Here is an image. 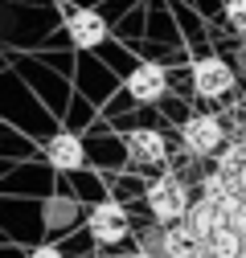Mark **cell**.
<instances>
[{"instance_id": "obj_1", "label": "cell", "mask_w": 246, "mask_h": 258, "mask_svg": "<svg viewBox=\"0 0 246 258\" xmlns=\"http://www.w3.org/2000/svg\"><path fill=\"white\" fill-rule=\"evenodd\" d=\"M144 201H148V213H152L156 225H176V221H184V213H189V205H193L189 188H184L176 176H156V180L148 184Z\"/></svg>"}, {"instance_id": "obj_2", "label": "cell", "mask_w": 246, "mask_h": 258, "mask_svg": "<svg viewBox=\"0 0 246 258\" xmlns=\"http://www.w3.org/2000/svg\"><path fill=\"white\" fill-rule=\"evenodd\" d=\"M180 144L189 156L205 160V156H218L226 148V123L213 115V111H197L180 123Z\"/></svg>"}, {"instance_id": "obj_3", "label": "cell", "mask_w": 246, "mask_h": 258, "mask_svg": "<svg viewBox=\"0 0 246 258\" xmlns=\"http://www.w3.org/2000/svg\"><path fill=\"white\" fill-rule=\"evenodd\" d=\"M234 78H238V70L226 66L218 53H205L193 61V94L197 99H222V94L234 90Z\"/></svg>"}, {"instance_id": "obj_4", "label": "cell", "mask_w": 246, "mask_h": 258, "mask_svg": "<svg viewBox=\"0 0 246 258\" xmlns=\"http://www.w3.org/2000/svg\"><path fill=\"white\" fill-rule=\"evenodd\" d=\"M86 230H90V238L99 246H115V242H123L132 234V217H128V209L119 201H99L86 213Z\"/></svg>"}, {"instance_id": "obj_5", "label": "cell", "mask_w": 246, "mask_h": 258, "mask_svg": "<svg viewBox=\"0 0 246 258\" xmlns=\"http://www.w3.org/2000/svg\"><path fill=\"white\" fill-rule=\"evenodd\" d=\"M61 25H66V37L78 49H99L107 41V21L95 9H82V5H61Z\"/></svg>"}, {"instance_id": "obj_6", "label": "cell", "mask_w": 246, "mask_h": 258, "mask_svg": "<svg viewBox=\"0 0 246 258\" xmlns=\"http://www.w3.org/2000/svg\"><path fill=\"white\" fill-rule=\"evenodd\" d=\"M123 90H128L136 103H160L164 90H168V70L156 66V61H140V66H132V74L123 78Z\"/></svg>"}, {"instance_id": "obj_7", "label": "cell", "mask_w": 246, "mask_h": 258, "mask_svg": "<svg viewBox=\"0 0 246 258\" xmlns=\"http://www.w3.org/2000/svg\"><path fill=\"white\" fill-rule=\"evenodd\" d=\"M41 156L49 160L57 172H74V168L86 164V148H82V140L70 136V132H53V136H45V140H41Z\"/></svg>"}, {"instance_id": "obj_8", "label": "cell", "mask_w": 246, "mask_h": 258, "mask_svg": "<svg viewBox=\"0 0 246 258\" xmlns=\"http://www.w3.org/2000/svg\"><path fill=\"white\" fill-rule=\"evenodd\" d=\"M123 148H128L132 164H164L168 160V144L156 127H132L128 136H123Z\"/></svg>"}, {"instance_id": "obj_9", "label": "cell", "mask_w": 246, "mask_h": 258, "mask_svg": "<svg viewBox=\"0 0 246 258\" xmlns=\"http://www.w3.org/2000/svg\"><path fill=\"white\" fill-rule=\"evenodd\" d=\"M184 225H189L201 242H209L213 234L222 230V209L213 205V201H205V197H197V201L189 205V213H184Z\"/></svg>"}, {"instance_id": "obj_10", "label": "cell", "mask_w": 246, "mask_h": 258, "mask_svg": "<svg viewBox=\"0 0 246 258\" xmlns=\"http://www.w3.org/2000/svg\"><path fill=\"white\" fill-rule=\"evenodd\" d=\"M201 246H205V242H201V238H197L184 221L164 225V250H168V258H193Z\"/></svg>"}, {"instance_id": "obj_11", "label": "cell", "mask_w": 246, "mask_h": 258, "mask_svg": "<svg viewBox=\"0 0 246 258\" xmlns=\"http://www.w3.org/2000/svg\"><path fill=\"white\" fill-rule=\"evenodd\" d=\"M238 176L234 172H222V168H213L209 176H201V197L213 201V205H226L230 197H238Z\"/></svg>"}, {"instance_id": "obj_12", "label": "cell", "mask_w": 246, "mask_h": 258, "mask_svg": "<svg viewBox=\"0 0 246 258\" xmlns=\"http://www.w3.org/2000/svg\"><path fill=\"white\" fill-rule=\"evenodd\" d=\"M205 246H209V254H213V258H242V250H246V238H242L238 230H230V225H222V230L213 234Z\"/></svg>"}, {"instance_id": "obj_13", "label": "cell", "mask_w": 246, "mask_h": 258, "mask_svg": "<svg viewBox=\"0 0 246 258\" xmlns=\"http://www.w3.org/2000/svg\"><path fill=\"white\" fill-rule=\"evenodd\" d=\"M213 160H218V168H222V172H234V176H238V172L246 168V140L226 144V148H222L218 156H213Z\"/></svg>"}, {"instance_id": "obj_14", "label": "cell", "mask_w": 246, "mask_h": 258, "mask_svg": "<svg viewBox=\"0 0 246 258\" xmlns=\"http://www.w3.org/2000/svg\"><path fill=\"white\" fill-rule=\"evenodd\" d=\"M140 250L152 254V258H168V250H164V225H152V230H144V234H140Z\"/></svg>"}, {"instance_id": "obj_15", "label": "cell", "mask_w": 246, "mask_h": 258, "mask_svg": "<svg viewBox=\"0 0 246 258\" xmlns=\"http://www.w3.org/2000/svg\"><path fill=\"white\" fill-rule=\"evenodd\" d=\"M226 21H230L234 33L246 37V0H230V5H226Z\"/></svg>"}, {"instance_id": "obj_16", "label": "cell", "mask_w": 246, "mask_h": 258, "mask_svg": "<svg viewBox=\"0 0 246 258\" xmlns=\"http://www.w3.org/2000/svg\"><path fill=\"white\" fill-rule=\"evenodd\" d=\"M29 258H66V254H61L53 242H41V246H33V250H29Z\"/></svg>"}, {"instance_id": "obj_17", "label": "cell", "mask_w": 246, "mask_h": 258, "mask_svg": "<svg viewBox=\"0 0 246 258\" xmlns=\"http://www.w3.org/2000/svg\"><path fill=\"white\" fill-rule=\"evenodd\" d=\"M238 74H242V78H246V45H242V49H238Z\"/></svg>"}, {"instance_id": "obj_18", "label": "cell", "mask_w": 246, "mask_h": 258, "mask_svg": "<svg viewBox=\"0 0 246 258\" xmlns=\"http://www.w3.org/2000/svg\"><path fill=\"white\" fill-rule=\"evenodd\" d=\"M238 188H242V197H246V168L238 172Z\"/></svg>"}, {"instance_id": "obj_19", "label": "cell", "mask_w": 246, "mask_h": 258, "mask_svg": "<svg viewBox=\"0 0 246 258\" xmlns=\"http://www.w3.org/2000/svg\"><path fill=\"white\" fill-rule=\"evenodd\" d=\"M193 258H213V254H209V246H201V250H197Z\"/></svg>"}, {"instance_id": "obj_20", "label": "cell", "mask_w": 246, "mask_h": 258, "mask_svg": "<svg viewBox=\"0 0 246 258\" xmlns=\"http://www.w3.org/2000/svg\"><path fill=\"white\" fill-rule=\"evenodd\" d=\"M128 258H152V254H144V250H136V254H128Z\"/></svg>"}, {"instance_id": "obj_21", "label": "cell", "mask_w": 246, "mask_h": 258, "mask_svg": "<svg viewBox=\"0 0 246 258\" xmlns=\"http://www.w3.org/2000/svg\"><path fill=\"white\" fill-rule=\"evenodd\" d=\"M242 107H246V94H242Z\"/></svg>"}, {"instance_id": "obj_22", "label": "cell", "mask_w": 246, "mask_h": 258, "mask_svg": "<svg viewBox=\"0 0 246 258\" xmlns=\"http://www.w3.org/2000/svg\"><path fill=\"white\" fill-rule=\"evenodd\" d=\"M242 140H246V136H242Z\"/></svg>"}]
</instances>
